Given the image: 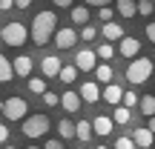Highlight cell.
<instances>
[{
	"instance_id": "6da1fadb",
	"label": "cell",
	"mask_w": 155,
	"mask_h": 149,
	"mask_svg": "<svg viewBox=\"0 0 155 149\" xmlns=\"http://www.w3.org/2000/svg\"><path fill=\"white\" fill-rule=\"evenodd\" d=\"M58 29V15L55 11H38L32 20V29H29V37H32L35 46H46L52 40V34H55Z\"/></svg>"
},
{
	"instance_id": "7a4b0ae2",
	"label": "cell",
	"mask_w": 155,
	"mask_h": 149,
	"mask_svg": "<svg viewBox=\"0 0 155 149\" xmlns=\"http://www.w3.org/2000/svg\"><path fill=\"white\" fill-rule=\"evenodd\" d=\"M155 72V63L150 57H132L127 66V80L132 83V86H141V83H147Z\"/></svg>"
},
{
	"instance_id": "3957f363",
	"label": "cell",
	"mask_w": 155,
	"mask_h": 149,
	"mask_svg": "<svg viewBox=\"0 0 155 149\" xmlns=\"http://www.w3.org/2000/svg\"><path fill=\"white\" fill-rule=\"evenodd\" d=\"M0 40H3L6 46H23L29 40V29L23 26L20 20H12V23H6V26L0 29Z\"/></svg>"
},
{
	"instance_id": "277c9868",
	"label": "cell",
	"mask_w": 155,
	"mask_h": 149,
	"mask_svg": "<svg viewBox=\"0 0 155 149\" xmlns=\"http://www.w3.org/2000/svg\"><path fill=\"white\" fill-rule=\"evenodd\" d=\"M20 132L26 135V138H43L46 132H49V118L46 115H29V118H23V126H20Z\"/></svg>"
},
{
	"instance_id": "5b68a950",
	"label": "cell",
	"mask_w": 155,
	"mask_h": 149,
	"mask_svg": "<svg viewBox=\"0 0 155 149\" xmlns=\"http://www.w3.org/2000/svg\"><path fill=\"white\" fill-rule=\"evenodd\" d=\"M26 112H29V103L23 98H9V100H3V115L9 118V121H23L26 118Z\"/></svg>"
},
{
	"instance_id": "8992f818",
	"label": "cell",
	"mask_w": 155,
	"mask_h": 149,
	"mask_svg": "<svg viewBox=\"0 0 155 149\" xmlns=\"http://www.w3.org/2000/svg\"><path fill=\"white\" fill-rule=\"evenodd\" d=\"M52 40H55L58 49H72L78 43V32L72 26H63V29H55V34H52Z\"/></svg>"
},
{
	"instance_id": "52a82bcc",
	"label": "cell",
	"mask_w": 155,
	"mask_h": 149,
	"mask_svg": "<svg viewBox=\"0 0 155 149\" xmlns=\"http://www.w3.org/2000/svg\"><path fill=\"white\" fill-rule=\"evenodd\" d=\"M95 66H98V55H95L92 49H81L75 55V69L78 72H92Z\"/></svg>"
},
{
	"instance_id": "ba28073f",
	"label": "cell",
	"mask_w": 155,
	"mask_h": 149,
	"mask_svg": "<svg viewBox=\"0 0 155 149\" xmlns=\"http://www.w3.org/2000/svg\"><path fill=\"white\" fill-rule=\"evenodd\" d=\"M78 95H81L83 103H98V100H101V86H98L95 80H86V83L81 86V92H78Z\"/></svg>"
},
{
	"instance_id": "9c48e42d",
	"label": "cell",
	"mask_w": 155,
	"mask_h": 149,
	"mask_svg": "<svg viewBox=\"0 0 155 149\" xmlns=\"http://www.w3.org/2000/svg\"><path fill=\"white\" fill-rule=\"evenodd\" d=\"M32 57L29 55H20V57H15V60H12V72H15L17 77H32Z\"/></svg>"
},
{
	"instance_id": "30bf717a",
	"label": "cell",
	"mask_w": 155,
	"mask_h": 149,
	"mask_svg": "<svg viewBox=\"0 0 155 149\" xmlns=\"http://www.w3.org/2000/svg\"><path fill=\"white\" fill-rule=\"evenodd\" d=\"M121 95H124V89L118 86V83H104V89H101V100H106V103H112V106L121 103Z\"/></svg>"
},
{
	"instance_id": "8fae6325",
	"label": "cell",
	"mask_w": 155,
	"mask_h": 149,
	"mask_svg": "<svg viewBox=\"0 0 155 149\" xmlns=\"http://www.w3.org/2000/svg\"><path fill=\"white\" fill-rule=\"evenodd\" d=\"M118 52H121L124 57H138V52H141V43H138V37H127V34H124L121 40H118Z\"/></svg>"
},
{
	"instance_id": "7c38bea8",
	"label": "cell",
	"mask_w": 155,
	"mask_h": 149,
	"mask_svg": "<svg viewBox=\"0 0 155 149\" xmlns=\"http://www.w3.org/2000/svg\"><path fill=\"white\" fill-rule=\"evenodd\" d=\"M61 57L55 55H46L43 60H40V72H43V77H58V72H61Z\"/></svg>"
},
{
	"instance_id": "4fadbf2b",
	"label": "cell",
	"mask_w": 155,
	"mask_h": 149,
	"mask_svg": "<svg viewBox=\"0 0 155 149\" xmlns=\"http://www.w3.org/2000/svg\"><path fill=\"white\" fill-rule=\"evenodd\" d=\"M92 123V135H101V138H106V135H112V118H106V115H98L95 121H89Z\"/></svg>"
},
{
	"instance_id": "5bb4252c",
	"label": "cell",
	"mask_w": 155,
	"mask_h": 149,
	"mask_svg": "<svg viewBox=\"0 0 155 149\" xmlns=\"http://www.w3.org/2000/svg\"><path fill=\"white\" fill-rule=\"evenodd\" d=\"M152 141H155V135H152L147 126H138V129L132 132V144L141 146V149H152Z\"/></svg>"
},
{
	"instance_id": "9a60e30c",
	"label": "cell",
	"mask_w": 155,
	"mask_h": 149,
	"mask_svg": "<svg viewBox=\"0 0 155 149\" xmlns=\"http://www.w3.org/2000/svg\"><path fill=\"white\" fill-rule=\"evenodd\" d=\"M81 103H83V100H81V95L72 92V89H66V92L61 95V103H58V106H63L66 112H78V109H81Z\"/></svg>"
},
{
	"instance_id": "2e32d148",
	"label": "cell",
	"mask_w": 155,
	"mask_h": 149,
	"mask_svg": "<svg viewBox=\"0 0 155 149\" xmlns=\"http://www.w3.org/2000/svg\"><path fill=\"white\" fill-rule=\"evenodd\" d=\"M124 34H127V32H124V26H121V23H115V20L104 23V37L109 40V43H115V40H121Z\"/></svg>"
},
{
	"instance_id": "e0dca14e",
	"label": "cell",
	"mask_w": 155,
	"mask_h": 149,
	"mask_svg": "<svg viewBox=\"0 0 155 149\" xmlns=\"http://www.w3.org/2000/svg\"><path fill=\"white\" fill-rule=\"evenodd\" d=\"M92 72H95V80H98V83H112V75H115L109 63H98Z\"/></svg>"
},
{
	"instance_id": "ac0fdd59",
	"label": "cell",
	"mask_w": 155,
	"mask_h": 149,
	"mask_svg": "<svg viewBox=\"0 0 155 149\" xmlns=\"http://www.w3.org/2000/svg\"><path fill=\"white\" fill-rule=\"evenodd\" d=\"M75 138L83 141V144L92 141V123H89V121H78V123H75Z\"/></svg>"
},
{
	"instance_id": "d6986e66",
	"label": "cell",
	"mask_w": 155,
	"mask_h": 149,
	"mask_svg": "<svg viewBox=\"0 0 155 149\" xmlns=\"http://www.w3.org/2000/svg\"><path fill=\"white\" fill-rule=\"evenodd\" d=\"M58 135H61V141H72L75 138V123L69 121V118L58 121Z\"/></svg>"
},
{
	"instance_id": "ffe728a7",
	"label": "cell",
	"mask_w": 155,
	"mask_h": 149,
	"mask_svg": "<svg viewBox=\"0 0 155 149\" xmlns=\"http://www.w3.org/2000/svg\"><path fill=\"white\" fill-rule=\"evenodd\" d=\"M115 9L121 17H135L138 11H135V0H115Z\"/></svg>"
},
{
	"instance_id": "44dd1931",
	"label": "cell",
	"mask_w": 155,
	"mask_h": 149,
	"mask_svg": "<svg viewBox=\"0 0 155 149\" xmlns=\"http://www.w3.org/2000/svg\"><path fill=\"white\" fill-rule=\"evenodd\" d=\"M72 23L86 26L89 23V6H72Z\"/></svg>"
},
{
	"instance_id": "7402d4cb",
	"label": "cell",
	"mask_w": 155,
	"mask_h": 149,
	"mask_svg": "<svg viewBox=\"0 0 155 149\" xmlns=\"http://www.w3.org/2000/svg\"><path fill=\"white\" fill-rule=\"evenodd\" d=\"M129 121H132V109H127V106H115V118H112V123L127 126Z\"/></svg>"
},
{
	"instance_id": "603a6c76",
	"label": "cell",
	"mask_w": 155,
	"mask_h": 149,
	"mask_svg": "<svg viewBox=\"0 0 155 149\" xmlns=\"http://www.w3.org/2000/svg\"><path fill=\"white\" fill-rule=\"evenodd\" d=\"M12 77H15V72H12V60L6 55H0V83H9Z\"/></svg>"
},
{
	"instance_id": "cb8c5ba5",
	"label": "cell",
	"mask_w": 155,
	"mask_h": 149,
	"mask_svg": "<svg viewBox=\"0 0 155 149\" xmlns=\"http://www.w3.org/2000/svg\"><path fill=\"white\" fill-rule=\"evenodd\" d=\"M138 106H141V115L152 118L155 115V95H144V98L138 100Z\"/></svg>"
},
{
	"instance_id": "d4e9b609",
	"label": "cell",
	"mask_w": 155,
	"mask_h": 149,
	"mask_svg": "<svg viewBox=\"0 0 155 149\" xmlns=\"http://www.w3.org/2000/svg\"><path fill=\"white\" fill-rule=\"evenodd\" d=\"M75 77H78V69L75 66H61V72H58V80H61V83H66V86H69Z\"/></svg>"
},
{
	"instance_id": "484cf974",
	"label": "cell",
	"mask_w": 155,
	"mask_h": 149,
	"mask_svg": "<svg viewBox=\"0 0 155 149\" xmlns=\"http://www.w3.org/2000/svg\"><path fill=\"white\" fill-rule=\"evenodd\" d=\"M95 55H98L101 60H112V57H115V46L112 43H101L98 49H95Z\"/></svg>"
},
{
	"instance_id": "4316f807",
	"label": "cell",
	"mask_w": 155,
	"mask_h": 149,
	"mask_svg": "<svg viewBox=\"0 0 155 149\" xmlns=\"http://www.w3.org/2000/svg\"><path fill=\"white\" fill-rule=\"evenodd\" d=\"M29 92L32 95H43L46 92V77H29Z\"/></svg>"
},
{
	"instance_id": "83f0119b",
	"label": "cell",
	"mask_w": 155,
	"mask_h": 149,
	"mask_svg": "<svg viewBox=\"0 0 155 149\" xmlns=\"http://www.w3.org/2000/svg\"><path fill=\"white\" fill-rule=\"evenodd\" d=\"M135 11H138L141 17H150L155 11V3H152V0H138V3H135Z\"/></svg>"
},
{
	"instance_id": "f1b7e54d",
	"label": "cell",
	"mask_w": 155,
	"mask_h": 149,
	"mask_svg": "<svg viewBox=\"0 0 155 149\" xmlns=\"http://www.w3.org/2000/svg\"><path fill=\"white\" fill-rule=\"evenodd\" d=\"M121 106H127V109L138 106V95H135V92H124V95H121Z\"/></svg>"
},
{
	"instance_id": "f546056e",
	"label": "cell",
	"mask_w": 155,
	"mask_h": 149,
	"mask_svg": "<svg viewBox=\"0 0 155 149\" xmlns=\"http://www.w3.org/2000/svg\"><path fill=\"white\" fill-rule=\"evenodd\" d=\"M95 34H98V29H95L92 23H86V26L81 29V34H78V37H81V40H95Z\"/></svg>"
},
{
	"instance_id": "4dcf8cb0",
	"label": "cell",
	"mask_w": 155,
	"mask_h": 149,
	"mask_svg": "<svg viewBox=\"0 0 155 149\" xmlns=\"http://www.w3.org/2000/svg\"><path fill=\"white\" fill-rule=\"evenodd\" d=\"M40 98H43V103H46V106H58V103H61V95L49 92V89H46V92L40 95Z\"/></svg>"
},
{
	"instance_id": "1f68e13d",
	"label": "cell",
	"mask_w": 155,
	"mask_h": 149,
	"mask_svg": "<svg viewBox=\"0 0 155 149\" xmlns=\"http://www.w3.org/2000/svg\"><path fill=\"white\" fill-rule=\"evenodd\" d=\"M112 15H115V11H112V6H101V9H98V17H101L104 23H109Z\"/></svg>"
},
{
	"instance_id": "d6a6232c",
	"label": "cell",
	"mask_w": 155,
	"mask_h": 149,
	"mask_svg": "<svg viewBox=\"0 0 155 149\" xmlns=\"http://www.w3.org/2000/svg\"><path fill=\"white\" fill-rule=\"evenodd\" d=\"M115 149H135V144H132V138H127V135H124V138L115 141Z\"/></svg>"
},
{
	"instance_id": "836d02e7",
	"label": "cell",
	"mask_w": 155,
	"mask_h": 149,
	"mask_svg": "<svg viewBox=\"0 0 155 149\" xmlns=\"http://www.w3.org/2000/svg\"><path fill=\"white\" fill-rule=\"evenodd\" d=\"M40 149H63V141H46V146Z\"/></svg>"
},
{
	"instance_id": "e575fe53",
	"label": "cell",
	"mask_w": 155,
	"mask_h": 149,
	"mask_svg": "<svg viewBox=\"0 0 155 149\" xmlns=\"http://www.w3.org/2000/svg\"><path fill=\"white\" fill-rule=\"evenodd\" d=\"M112 0H86V6H95V9H101V6H109Z\"/></svg>"
},
{
	"instance_id": "d590c367",
	"label": "cell",
	"mask_w": 155,
	"mask_h": 149,
	"mask_svg": "<svg viewBox=\"0 0 155 149\" xmlns=\"http://www.w3.org/2000/svg\"><path fill=\"white\" fill-rule=\"evenodd\" d=\"M6 141H9V126L0 123V144H6Z\"/></svg>"
},
{
	"instance_id": "8d00e7d4",
	"label": "cell",
	"mask_w": 155,
	"mask_h": 149,
	"mask_svg": "<svg viewBox=\"0 0 155 149\" xmlns=\"http://www.w3.org/2000/svg\"><path fill=\"white\" fill-rule=\"evenodd\" d=\"M147 37H150V43H155V23L147 26Z\"/></svg>"
},
{
	"instance_id": "74e56055",
	"label": "cell",
	"mask_w": 155,
	"mask_h": 149,
	"mask_svg": "<svg viewBox=\"0 0 155 149\" xmlns=\"http://www.w3.org/2000/svg\"><path fill=\"white\" fill-rule=\"evenodd\" d=\"M15 6V0H0V11H9Z\"/></svg>"
},
{
	"instance_id": "f35d334b",
	"label": "cell",
	"mask_w": 155,
	"mask_h": 149,
	"mask_svg": "<svg viewBox=\"0 0 155 149\" xmlns=\"http://www.w3.org/2000/svg\"><path fill=\"white\" fill-rule=\"evenodd\" d=\"M52 3H55V6H61V9H69L75 0H52Z\"/></svg>"
},
{
	"instance_id": "ab89813d",
	"label": "cell",
	"mask_w": 155,
	"mask_h": 149,
	"mask_svg": "<svg viewBox=\"0 0 155 149\" xmlns=\"http://www.w3.org/2000/svg\"><path fill=\"white\" fill-rule=\"evenodd\" d=\"M15 6H17V9H29V6H32V0H15Z\"/></svg>"
},
{
	"instance_id": "60d3db41",
	"label": "cell",
	"mask_w": 155,
	"mask_h": 149,
	"mask_svg": "<svg viewBox=\"0 0 155 149\" xmlns=\"http://www.w3.org/2000/svg\"><path fill=\"white\" fill-rule=\"evenodd\" d=\"M147 129H150V132H152V135H155V115H152V118H150V123H147Z\"/></svg>"
},
{
	"instance_id": "b9f144b4",
	"label": "cell",
	"mask_w": 155,
	"mask_h": 149,
	"mask_svg": "<svg viewBox=\"0 0 155 149\" xmlns=\"http://www.w3.org/2000/svg\"><path fill=\"white\" fill-rule=\"evenodd\" d=\"M95 149H109V146H95Z\"/></svg>"
},
{
	"instance_id": "7bdbcfd3",
	"label": "cell",
	"mask_w": 155,
	"mask_h": 149,
	"mask_svg": "<svg viewBox=\"0 0 155 149\" xmlns=\"http://www.w3.org/2000/svg\"><path fill=\"white\" fill-rule=\"evenodd\" d=\"M3 149H17V146H3Z\"/></svg>"
},
{
	"instance_id": "ee69618b",
	"label": "cell",
	"mask_w": 155,
	"mask_h": 149,
	"mask_svg": "<svg viewBox=\"0 0 155 149\" xmlns=\"http://www.w3.org/2000/svg\"><path fill=\"white\" fill-rule=\"evenodd\" d=\"M26 149H40V146H26Z\"/></svg>"
},
{
	"instance_id": "f6af8a7d",
	"label": "cell",
	"mask_w": 155,
	"mask_h": 149,
	"mask_svg": "<svg viewBox=\"0 0 155 149\" xmlns=\"http://www.w3.org/2000/svg\"><path fill=\"white\" fill-rule=\"evenodd\" d=\"M0 112H3V100H0Z\"/></svg>"
},
{
	"instance_id": "bcb514c9",
	"label": "cell",
	"mask_w": 155,
	"mask_h": 149,
	"mask_svg": "<svg viewBox=\"0 0 155 149\" xmlns=\"http://www.w3.org/2000/svg\"><path fill=\"white\" fill-rule=\"evenodd\" d=\"M152 77H155V72H152Z\"/></svg>"
},
{
	"instance_id": "7dc6e473",
	"label": "cell",
	"mask_w": 155,
	"mask_h": 149,
	"mask_svg": "<svg viewBox=\"0 0 155 149\" xmlns=\"http://www.w3.org/2000/svg\"><path fill=\"white\" fill-rule=\"evenodd\" d=\"M152 3H155V0H152Z\"/></svg>"
}]
</instances>
